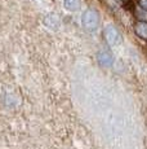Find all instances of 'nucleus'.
Listing matches in <instances>:
<instances>
[{
  "mask_svg": "<svg viewBox=\"0 0 147 149\" xmlns=\"http://www.w3.org/2000/svg\"><path fill=\"white\" fill-rule=\"evenodd\" d=\"M63 8L69 12H78L81 8V0H63Z\"/></svg>",
  "mask_w": 147,
  "mask_h": 149,
  "instance_id": "nucleus-6",
  "label": "nucleus"
},
{
  "mask_svg": "<svg viewBox=\"0 0 147 149\" xmlns=\"http://www.w3.org/2000/svg\"><path fill=\"white\" fill-rule=\"evenodd\" d=\"M81 25L85 30L94 31L100 25V13L93 8H89L81 16Z\"/></svg>",
  "mask_w": 147,
  "mask_h": 149,
  "instance_id": "nucleus-1",
  "label": "nucleus"
},
{
  "mask_svg": "<svg viewBox=\"0 0 147 149\" xmlns=\"http://www.w3.org/2000/svg\"><path fill=\"white\" fill-rule=\"evenodd\" d=\"M134 33L138 38L147 40V22L146 21H138L134 25Z\"/></svg>",
  "mask_w": 147,
  "mask_h": 149,
  "instance_id": "nucleus-5",
  "label": "nucleus"
},
{
  "mask_svg": "<svg viewBox=\"0 0 147 149\" xmlns=\"http://www.w3.org/2000/svg\"><path fill=\"white\" fill-rule=\"evenodd\" d=\"M121 5H123L124 8H125L126 10H134V1L133 0H121Z\"/></svg>",
  "mask_w": 147,
  "mask_h": 149,
  "instance_id": "nucleus-8",
  "label": "nucleus"
},
{
  "mask_svg": "<svg viewBox=\"0 0 147 149\" xmlns=\"http://www.w3.org/2000/svg\"><path fill=\"white\" fill-rule=\"evenodd\" d=\"M97 61L98 65L102 68H110L114 64V56L109 49H102L97 53Z\"/></svg>",
  "mask_w": 147,
  "mask_h": 149,
  "instance_id": "nucleus-3",
  "label": "nucleus"
},
{
  "mask_svg": "<svg viewBox=\"0 0 147 149\" xmlns=\"http://www.w3.org/2000/svg\"><path fill=\"white\" fill-rule=\"evenodd\" d=\"M103 36L104 40L110 47H116L121 43V35L114 25H107L103 29Z\"/></svg>",
  "mask_w": 147,
  "mask_h": 149,
  "instance_id": "nucleus-2",
  "label": "nucleus"
},
{
  "mask_svg": "<svg viewBox=\"0 0 147 149\" xmlns=\"http://www.w3.org/2000/svg\"><path fill=\"white\" fill-rule=\"evenodd\" d=\"M138 4H139L141 8L147 10V0H138Z\"/></svg>",
  "mask_w": 147,
  "mask_h": 149,
  "instance_id": "nucleus-9",
  "label": "nucleus"
},
{
  "mask_svg": "<svg viewBox=\"0 0 147 149\" xmlns=\"http://www.w3.org/2000/svg\"><path fill=\"white\" fill-rule=\"evenodd\" d=\"M134 16L138 18V21H147V10L143 8H134Z\"/></svg>",
  "mask_w": 147,
  "mask_h": 149,
  "instance_id": "nucleus-7",
  "label": "nucleus"
},
{
  "mask_svg": "<svg viewBox=\"0 0 147 149\" xmlns=\"http://www.w3.org/2000/svg\"><path fill=\"white\" fill-rule=\"evenodd\" d=\"M44 25L50 30H58L59 26H61V18L56 13H50L48 16H45Z\"/></svg>",
  "mask_w": 147,
  "mask_h": 149,
  "instance_id": "nucleus-4",
  "label": "nucleus"
}]
</instances>
